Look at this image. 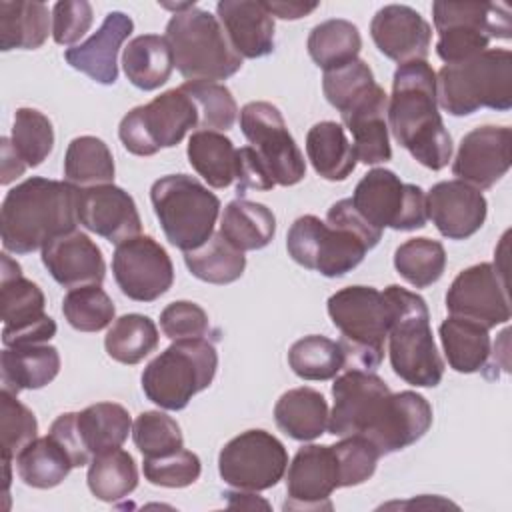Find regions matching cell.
<instances>
[{"mask_svg":"<svg viewBox=\"0 0 512 512\" xmlns=\"http://www.w3.org/2000/svg\"><path fill=\"white\" fill-rule=\"evenodd\" d=\"M334 406L328 416L332 436H364L382 456L418 442L432 426V406L412 390L390 392L366 370H346L332 384Z\"/></svg>","mask_w":512,"mask_h":512,"instance_id":"1","label":"cell"},{"mask_svg":"<svg viewBox=\"0 0 512 512\" xmlns=\"http://www.w3.org/2000/svg\"><path fill=\"white\" fill-rule=\"evenodd\" d=\"M388 130L410 156L430 170L452 160V136L438 112L436 72L426 60L400 64L388 100Z\"/></svg>","mask_w":512,"mask_h":512,"instance_id":"2","label":"cell"},{"mask_svg":"<svg viewBox=\"0 0 512 512\" xmlns=\"http://www.w3.org/2000/svg\"><path fill=\"white\" fill-rule=\"evenodd\" d=\"M382 238V230L368 224L350 198L328 208L326 222L306 214L292 222L286 234V250L292 260L326 278L352 272Z\"/></svg>","mask_w":512,"mask_h":512,"instance_id":"3","label":"cell"},{"mask_svg":"<svg viewBox=\"0 0 512 512\" xmlns=\"http://www.w3.org/2000/svg\"><path fill=\"white\" fill-rule=\"evenodd\" d=\"M78 192L70 182L32 176L4 196L0 208L2 246L12 254L42 250L54 238L74 232Z\"/></svg>","mask_w":512,"mask_h":512,"instance_id":"4","label":"cell"},{"mask_svg":"<svg viewBox=\"0 0 512 512\" xmlns=\"http://www.w3.org/2000/svg\"><path fill=\"white\" fill-rule=\"evenodd\" d=\"M326 308L342 334L338 344L344 352V370L374 372L382 364L392 326L390 298L372 286H348L334 292Z\"/></svg>","mask_w":512,"mask_h":512,"instance_id":"5","label":"cell"},{"mask_svg":"<svg viewBox=\"0 0 512 512\" xmlns=\"http://www.w3.org/2000/svg\"><path fill=\"white\" fill-rule=\"evenodd\" d=\"M384 294L394 308L388 332V354L394 374L412 386H438L444 376V360L432 336L426 300L398 284H390Z\"/></svg>","mask_w":512,"mask_h":512,"instance_id":"6","label":"cell"},{"mask_svg":"<svg viewBox=\"0 0 512 512\" xmlns=\"http://www.w3.org/2000/svg\"><path fill=\"white\" fill-rule=\"evenodd\" d=\"M438 106L452 116H470L480 108H512V52L488 48L460 64H444L436 74Z\"/></svg>","mask_w":512,"mask_h":512,"instance_id":"7","label":"cell"},{"mask_svg":"<svg viewBox=\"0 0 512 512\" xmlns=\"http://www.w3.org/2000/svg\"><path fill=\"white\" fill-rule=\"evenodd\" d=\"M166 40L174 66L186 82H218L242 68V58L234 52L220 20L196 4L172 14L166 24Z\"/></svg>","mask_w":512,"mask_h":512,"instance_id":"8","label":"cell"},{"mask_svg":"<svg viewBox=\"0 0 512 512\" xmlns=\"http://www.w3.org/2000/svg\"><path fill=\"white\" fill-rule=\"evenodd\" d=\"M218 368V354L206 338L174 340L142 372L144 396L164 410H182L206 390Z\"/></svg>","mask_w":512,"mask_h":512,"instance_id":"9","label":"cell"},{"mask_svg":"<svg viewBox=\"0 0 512 512\" xmlns=\"http://www.w3.org/2000/svg\"><path fill=\"white\" fill-rule=\"evenodd\" d=\"M150 200L168 242L182 252L200 248L214 234L220 200L194 176L158 178L150 188Z\"/></svg>","mask_w":512,"mask_h":512,"instance_id":"10","label":"cell"},{"mask_svg":"<svg viewBox=\"0 0 512 512\" xmlns=\"http://www.w3.org/2000/svg\"><path fill=\"white\" fill-rule=\"evenodd\" d=\"M432 20L438 32L436 54L446 64H460L488 50L492 38L512 34L510 10L494 2H434Z\"/></svg>","mask_w":512,"mask_h":512,"instance_id":"11","label":"cell"},{"mask_svg":"<svg viewBox=\"0 0 512 512\" xmlns=\"http://www.w3.org/2000/svg\"><path fill=\"white\" fill-rule=\"evenodd\" d=\"M198 128V110L182 88H172L132 108L118 126L124 148L136 156H154L160 148L182 142L188 130Z\"/></svg>","mask_w":512,"mask_h":512,"instance_id":"12","label":"cell"},{"mask_svg":"<svg viewBox=\"0 0 512 512\" xmlns=\"http://www.w3.org/2000/svg\"><path fill=\"white\" fill-rule=\"evenodd\" d=\"M352 206L374 228L420 230L428 222L426 194L416 184L402 182L392 170L372 168L356 184Z\"/></svg>","mask_w":512,"mask_h":512,"instance_id":"13","label":"cell"},{"mask_svg":"<svg viewBox=\"0 0 512 512\" xmlns=\"http://www.w3.org/2000/svg\"><path fill=\"white\" fill-rule=\"evenodd\" d=\"M286 470L288 452L284 444L260 428L234 436L218 454L220 478L238 490H268L284 478Z\"/></svg>","mask_w":512,"mask_h":512,"instance_id":"14","label":"cell"},{"mask_svg":"<svg viewBox=\"0 0 512 512\" xmlns=\"http://www.w3.org/2000/svg\"><path fill=\"white\" fill-rule=\"evenodd\" d=\"M46 298L38 284L22 276L20 264L6 252L0 272V308H2V344L6 348L44 344L56 334V322L44 312Z\"/></svg>","mask_w":512,"mask_h":512,"instance_id":"15","label":"cell"},{"mask_svg":"<svg viewBox=\"0 0 512 512\" xmlns=\"http://www.w3.org/2000/svg\"><path fill=\"white\" fill-rule=\"evenodd\" d=\"M240 130L276 186H294L306 176L304 156L274 104L258 100L242 106Z\"/></svg>","mask_w":512,"mask_h":512,"instance_id":"16","label":"cell"},{"mask_svg":"<svg viewBox=\"0 0 512 512\" xmlns=\"http://www.w3.org/2000/svg\"><path fill=\"white\" fill-rule=\"evenodd\" d=\"M114 280L124 296L136 302H154L174 282V266L160 242L152 236H134L112 254Z\"/></svg>","mask_w":512,"mask_h":512,"instance_id":"17","label":"cell"},{"mask_svg":"<svg viewBox=\"0 0 512 512\" xmlns=\"http://www.w3.org/2000/svg\"><path fill=\"white\" fill-rule=\"evenodd\" d=\"M450 316L474 320L488 330L510 320V302L502 272L490 262L462 270L446 292Z\"/></svg>","mask_w":512,"mask_h":512,"instance_id":"18","label":"cell"},{"mask_svg":"<svg viewBox=\"0 0 512 512\" xmlns=\"http://www.w3.org/2000/svg\"><path fill=\"white\" fill-rule=\"evenodd\" d=\"M340 488L338 460L332 446L298 448L286 474L284 510H332L330 494Z\"/></svg>","mask_w":512,"mask_h":512,"instance_id":"19","label":"cell"},{"mask_svg":"<svg viewBox=\"0 0 512 512\" xmlns=\"http://www.w3.org/2000/svg\"><path fill=\"white\" fill-rule=\"evenodd\" d=\"M510 146V128L478 126L462 136L452 172L458 180L478 190H488L510 170Z\"/></svg>","mask_w":512,"mask_h":512,"instance_id":"20","label":"cell"},{"mask_svg":"<svg viewBox=\"0 0 512 512\" xmlns=\"http://www.w3.org/2000/svg\"><path fill=\"white\" fill-rule=\"evenodd\" d=\"M78 222L112 244L140 236L142 220L134 198L120 186L100 184L80 188Z\"/></svg>","mask_w":512,"mask_h":512,"instance_id":"21","label":"cell"},{"mask_svg":"<svg viewBox=\"0 0 512 512\" xmlns=\"http://www.w3.org/2000/svg\"><path fill=\"white\" fill-rule=\"evenodd\" d=\"M426 212L444 238L466 240L482 228L488 202L478 188L462 180H444L428 190Z\"/></svg>","mask_w":512,"mask_h":512,"instance_id":"22","label":"cell"},{"mask_svg":"<svg viewBox=\"0 0 512 512\" xmlns=\"http://www.w3.org/2000/svg\"><path fill=\"white\" fill-rule=\"evenodd\" d=\"M370 36L376 48L398 64L426 60L430 52L432 28L410 6L388 4L370 22Z\"/></svg>","mask_w":512,"mask_h":512,"instance_id":"23","label":"cell"},{"mask_svg":"<svg viewBox=\"0 0 512 512\" xmlns=\"http://www.w3.org/2000/svg\"><path fill=\"white\" fill-rule=\"evenodd\" d=\"M42 264L50 276L64 288L102 284L106 264L96 242L80 232H68L42 248Z\"/></svg>","mask_w":512,"mask_h":512,"instance_id":"24","label":"cell"},{"mask_svg":"<svg viewBox=\"0 0 512 512\" xmlns=\"http://www.w3.org/2000/svg\"><path fill=\"white\" fill-rule=\"evenodd\" d=\"M134 22L128 14L112 10L100 28L82 44L64 52L66 62L98 84L110 86L118 80V50L132 34Z\"/></svg>","mask_w":512,"mask_h":512,"instance_id":"25","label":"cell"},{"mask_svg":"<svg viewBox=\"0 0 512 512\" xmlns=\"http://www.w3.org/2000/svg\"><path fill=\"white\" fill-rule=\"evenodd\" d=\"M216 18L240 58L254 60L274 52V18L262 0H220Z\"/></svg>","mask_w":512,"mask_h":512,"instance_id":"26","label":"cell"},{"mask_svg":"<svg viewBox=\"0 0 512 512\" xmlns=\"http://www.w3.org/2000/svg\"><path fill=\"white\" fill-rule=\"evenodd\" d=\"M388 96L376 86L366 98L342 112V124L352 134V148L356 160L362 164H380L392 158L388 124H386Z\"/></svg>","mask_w":512,"mask_h":512,"instance_id":"27","label":"cell"},{"mask_svg":"<svg viewBox=\"0 0 512 512\" xmlns=\"http://www.w3.org/2000/svg\"><path fill=\"white\" fill-rule=\"evenodd\" d=\"M2 390L20 394L50 384L60 372V354L50 344L4 348L0 354Z\"/></svg>","mask_w":512,"mask_h":512,"instance_id":"28","label":"cell"},{"mask_svg":"<svg viewBox=\"0 0 512 512\" xmlns=\"http://www.w3.org/2000/svg\"><path fill=\"white\" fill-rule=\"evenodd\" d=\"M326 398L308 386L284 392L274 406L276 426L294 440L308 442L322 436L328 428Z\"/></svg>","mask_w":512,"mask_h":512,"instance_id":"29","label":"cell"},{"mask_svg":"<svg viewBox=\"0 0 512 512\" xmlns=\"http://www.w3.org/2000/svg\"><path fill=\"white\" fill-rule=\"evenodd\" d=\"M122 68L130 84L144 92L166 84L174 70V56L166 36L142 34L132 38L122 52Z\"/></svg>","mask_w":512,"mask_h":512,"instance_id":"30","label":"cell"},{"mask_svg":"<svg viewBox=\"0 0 512 512\" xmlns=\"http://www.w3.org/2000/svg\"><path fill=\"white\" fill-rule=\"evenodd\" d=\"M306 156L316 174L330 182L346 180L358 162L344 126L332 120L318 122L308 130Z\"/></svg>","mask_w":512,"mask_h":512,"instance_id":"31","label":"cell"},{"mask_svg":"<svg viewBox=\"0 0 512 512\" xmlns=\"http://www.w3.org/2000/svg\"><path fill=\"white\" fill-rule=\"evenodd\" d=\"M442 348L448 360V366L460 374H472L484 370L490 350L488 328L460 316L446 318L440 328Z\"/></svg>","mask_w":512,"mask_h":512,"instance_id":"32","label":"cell"},{"mask_svg":"<svg viewBox=\"0 0 512 512\" xmlns=\"http://www.w3.org/2000/svg\"><path fill=\"white\" fill-rule=\"evenodd\" d=\"M220 234L240 252L260 250L272 242L276 218L268 206L236 198L222 212Z\"/></svg>","mask_w":512,"mask_h":512,"instance_id":"33","label":"cell"},{"mask_svg":"<svg viewBox=\"0 0 512 512\" xmlns=\"http://www.w3.org/2000/svg\"><path fill=\"white\" fill-rule=\"evenodd\" d=\"M132 430V418L122 404L98 402L76 412V432L92 456L120 448Z\"/></svg>","mask_w":512,"mask_h":512,"instance_id":"34","label":"cell"},{"mask_svg":"<svg viewBox=\"0 0 512 512\" xmlns=\"http://www.w3.org/2000/svg\"><path fill=\"white\" fill-rule=\"evenodd\" d=\"M188 162L212 188H226L236 182L238 148L232 140L214 130H196L188 140Z\"/></svg>","mask_w":512,"mask_h":512,"instance_id":"35","label":"cell"},{"mask_svg":"<svg viewBox=\"0 0 512 512\" xmlns=\"http://www.w3.org/2000/svg\"><path fill=\"white\" fill-rule=\"evenodd\" d=\"M50 34V12L42 2H0V50H36Z\"/></svg>","mask_w":512,"mask_h":512,"instance_id":"36","label":"cell"},{"mask_svg":"<svg viewBox=\"0 0 512 512\" xmlns=\"http://www.w3.org/2000/svg\"><path fill=\"white\" fill-rule=\"evenodd\" d=\"M74 468L66 448L50 434L34 438L16 454V472L26 486L48 490L58 486Z\"/></svg>","mask_w":512,"mask_h":512,"instance_id":"37","label":"cell"},{"mask_svg":"<svg viewBox=\"0 0 512 512\" xmlns=\"http://www.w3.org/2000/svg\"><path fill=\"white\" fill-rule=\"evenodd\" d=\"M306 48L314 64L326 72L356 60L362 48V38L352 22L330 18L310 30Z\"/></svg>","mask_w":512,"mask_h":512,"instance_id":"38","label":"cell"},{"mask_svg":"<svg viewBox=\"0 0 512 512\" xmlns=\"http://www.w3.org/2000/svg\"><path fill=\"white\" fill-rule=\"evenodd\" d=\"M114 158L108 144L96 136L74 138L64 156V178L78 188L114 182Z\"/></svg>","mask_w":512,"mask_h":512,"instance_id":"39","label":"cell"},{"mask_svg":"<svg viewBox=\"0 0 512 512\" xmlns=\"http://www.w3.org/2000/svg\"><path fill=\"white\" fill-rule=\"evenodd\" d=\"M184 264L194 278L222 286L244 274L246 256L216 232L200 248L184 252Z\"/></svg>","mask_w":512,"mask_h":512,"instance_id":"40","label":"cell"},{"mask_svg":"<svg viewBox=\"0 0 512 512\" xmlns=\"http://www.w3.org/2000/svg\"><path fill=\"white\" fill-rule=\"evenodd\" d=\"M86 482L98 500L118 502L136 490L138 468L132 454L122 448H114L92 456Z\"/></svg>","mask_w":512,"mask_h":512,"instance_id":"41","label":"cell"},{"mask_svg":"<svg viewBox=\"0 0 512 512\" xmlns=\"http://www.w3.org/2000/svg\"><path fill=\"white\" fill-rule=\"evenodd\" d=\"M158 328L144 314H124L106 332L104 348L120 364H138L158 346Z\"/></svg>","mask_w":512,"mask_h":512,"instance_id":"42","label":"cell"},{"mask_svg":"<svg viewBox=\"0 0 512 512\" xmlns=\"http://www.w3.org/2000/svg\"><path fill=\"white\" fill-rule=\"evenodd\" d=\"M394 268L414 288H428L444 274L446 250L438 240L410 238L396 248Z\"/></svg>","mask_w":512,"mask_h":512,"instance_id":"43","label":"cell"},{"mask_svg":"<svg viewBox=\"0 0 512 512\" xmlns=\"http://www.w3.org/2000/svg\"><path fill=\"white\" fill-rule=\"evenodd\" d=\"M288 364L302 380H330L344 370V352L338 342L310 334L290 346Z\"/></svg>","mask_w":512,"mask_h":512,"instance_id":"44","label":"cell"},{"mask_svg":"<svg viewBox=\"0 0 512 512\" xmlns=\"http://www.w3.org/2000/svg\"><path fill=\"white\" fill-rule=\"evenodd\" d=\"M62 314L78 332H100L112 324L116 308L100 284L72 288L62 300Z\"/></svg>","mask_w":512,"mask_h":512,"instance_id":"45","label":"cell"},{"mask_svg":"<svg viewBox=\"0 0 512 512\" xmlns=\"http://www.w3.org/2000/svg\"><path fill=\"white\" fill-rule=\"evenodd\" d=\"M182 92L190 96L198 110L200 130H230L238 116V106L232 92L218 82H184Z\"/></svg>","mask_w":512,"mask_h":512,"instance_id":"46","label":"cell"},{"mask_svg":"<svg viewBox=\"0 0 512 512\" xmlns=\"http://www.w3.org/2000/svg\"><path fill=\"white\" fill-rule=\"evenodd\" d=\"M12 146L26 166H40L54 148V128L36 108H18L12 124Z\"/></svg>","mask_w":512,"mask_h":512,"instance_id":"47","label":"cell"},{"mask_svg":"<svg viewBox=\"0 0 512 512\" xmlns=\"http://www.w3.org/2000/svg\"><path fill=\"white\" fill-rule=\"evenodd\" d=\"M374 74L370 66L356 58L340 68L326 70L322 76V90L326 100L338 110L344 112L376 88Z\"/></svg>","mask_w":512,"mask_h":512,"instance_id":"48","label":"cell"},{"mask_svg":"<svg viewBox=\"0 0 512 512\" xmlns=\"http://www.w3.org/2000/svg\"><path fill=\"white\" fill-rule=\"evenodd\" d=\"M132 440L144 458L166 456L184 448V436L178 422L160 410L138 414L132 424Z\"/></svg>","mask_w":512,"mask_h":512,"instance_id":"49","label":"cell"},{"mask_svg":"<svg viewBox=\"0 0 512 512\" xmlns=\"http://www.w3.org/2000/svg\"><path fill=\"white\" fill-rule=\"evenodd\" d=\"M0 414L2 462H10L26 444L38 438V422L32 410L8 390L0 392Z\"/></svg>","mask_w":512,"mask_h":512,"instance_id":"50","label":"cell"},{"mask_svg":"<svg viewBox=\"0 0 512 512\" xmlns=\"http://www.w3.org/2000/svg\"><path fill=\"white\" fill-rule=\"evenodd\" d=\"M142 470L144 478L154 486L186 488L200 478L202 464L194 452L180 448L166 456L144 458Z\"/></svg>","mask_w":512,"mask_h":512,"instance_id":"51","label":"cell"},{"mask_svg":"<svg viewBox=\"0 0 512 512\" xmlns=\"http://www.w3.org/2000/svg\"><path fill=\"white\" fill-rule=\"evenodd\" d=\"M332 448L338 460L340 488L366 482L374 474L378 458L382 456L364 436H344L340 442L332 444Z\"/></svg>","mask_w":512,"mask_h":512,"instance_id":"52","label":"cell"},{"mask_svg":"<svg viewBox=\"0 0 512 512\" xmlns=\"http://www.w3.org/2000/svg\"><path fill=\"white\" fill-rule=\"evenodd\" d=\"M160 328L170 340H190L204 338L210 330V322L202 306L188 300H178L162 310Z\"/></svg>","mask_w":512,"mask_h":512,"instance_id":"53","label":"cell"},{"mask_svg":"<svg viewBox=\"0 0 512 512\" xmlns=\"http://www.w3.org/2000/svg\"><path fill=\"white\" fill-rule=\"evenodd\" d=\"M92 26V6L86 0H64L52 8V38L60 46L78 42Z\"/></svg>","mask_w":512,"mask_h":512,"instance_id":"54","label":"cell"},{"mask_svg":"<svg viewBox=\"0 0 512 512\" xmlns=\"http://www.w3.org/2000/svg\"><path fill=\"white\" fill-rule=\"evenodd\" d=\"M276 184L258 158L252 146L238 148V168H236V192L238 196L246 194L248 190H272Z\"/></svg>","mask_w":512,"mask_h":512,"instance_id":"55","label":"cell"},{"mask_svg":"<svg viewBox=\"0 0 512 512\" xmlns=\"http://www.w3.org/2000/svg\"><path fill=\"white\" fill-rule=\"evenodd\" d=\"M50 436H54L64 448L66 452L70 454L72 458V464L74 468H80V466H86L90 464V454L84 450L80 438H78V432H76V412H66V414H60L50 430H48Z\"/></svg>","mask_w":512,"mask_h":512,"instance_id":"56","label":"cell"},{"mask_svg":"<svg viewBox=\"0 0 512 512\" xmlns=\"http://www.w3.org/2000/svg\"><path fill=\"white\" fill-rule=\"evenodd\" d=\"M0 152H2V162H0V184L8 186L10 182H14L16 178H20L24 174V170L28 168L26 162L18 156V152L12 146L10 138H0Z\"/></svg>","mask_w":512,"mask_h":512,"instance_id":"57","label":"cell"},{"mask_svg":"<svg viewBox=\"0 0 512 512\" xmlns=\"http://www.w3.org/2000/svg\"><path fill=\"white\" fill-rule=\"evenodd\" d=\"M262 4L272 14V18L276 16L282 20H298L318 8V2H296V0H262Z\"/></svg>","mask_w":512,"mask_h":512,"instance_id":"58","label":"cell"}]
</instances>
